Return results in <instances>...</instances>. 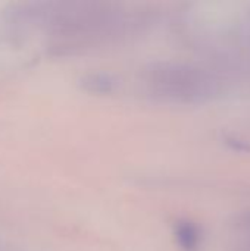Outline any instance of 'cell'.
<instances>
[{
	"label": "cell",
	"instance_id": "cell-1",
	"mask_svg": "<svg viewBox=\"0 0 250 251\" xmlns=\"http://www.w3.org/2000/svg\"><path fill=\"white\" fill-rule=\"evenodd\" d=\"M146 82L158 97L187 104L211 101L221 90L217 76L206 69L177 62L153 65L146 74Z\"/></svg>",
	"mask_w": 250,
	"mask_h": 251
},
{
	"label": "cell",
	"instance_id": "cell-2",
	"mask_svg": "<svg viewBox=\"0 0 250 251\" xmlns=\"http://www.w3.org/2000/svg\"><path fill=\"white\" fill-rule=\"evenodd\" d=\"M233 251H250V213L242 215L231 228Z\"/></svg>",
	"mask_w": 250,
	"mask_h": 251
},
{
	"label": "cell",
	"instance_id": "cell-3",
	"mask_svg": "<svg viewBox=\"0 0 250 251\" xmlns=\"http://www.w3.org/2000/svg\"><path fill=\"white\" fill-rule=\"evenodd\" d=\"M175 237L184 251H197L200 247V232L192 222H180L175 228Z\"/></svg>",
	"mask_w": 250,
	"mask_h": 251
},
{
	"label": "cell",
	"instance_id": "cell-4",
	"mask_svg": "<svg viewBox=\"0 0 250 251\" xmlns=\"http://www.w3.org/2000/svg\"><path fill=\"white\" fill-rule=\"evenodd\" d=\"M84 85L90 90V91H96V93H109L113 87V81L109 75H103V74H93L90 76H87L84 79Z\"/></svg>",
	"mask_w": 250,
	"mask_h": 251
}]
</instances>
